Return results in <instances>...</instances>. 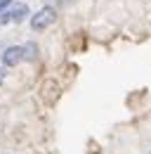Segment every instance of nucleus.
I'll list each match as a JSON object with an SVG mask.
<instances>
[{"label":"nucleus","instance_id":"f257e3e1","mask_svg":"<svg viewBox=\"0 0 151 154\" xmlns=\"http://www.w3.org/2000/svg\"><path fill=\"white\" fill-rule=\"evenodd\" d=\"M55 19H57V10L52 7V5H45V7H40L36 14L31 17V29L40 33V31L50 29V26L55 24Z\"/></svg>","mask_w":151,"mask_h":154},{"label":"nucleus","instance_id":"f03ea898","mask_svg":"<svg viewBox=\"0 0 151 154\" xmlns=\"http://www.w3.org/2000/svg\"><path fill=\"white\" fill-rule=\"evenodd\" d=\"M2 66H17L24 62V48L21 45H10V48H5L2 50Z\"/></svg>","mask_w":151,"mask_h":154},{"label":"nucleus","instance_id":"7ed1b4c3","mask_svg":"<svg viewBox=\"0 0 151 154\" xmlns=\"http://www.w3.org/2000/svg\"><path fill=\"white\" fill-rule=\"evenodd\" d=\"M28 14H31V12H28V5H17V7L10 10V19L14 21V24H21Z\"/></svg>","mask_w":151,"mask_h":154},{"label":"nucleus","instance_id":"20e7f679","mask_svg":"<svg viewBox=\"0 0 151 154\" xmlns=\"http://www.w3.org/2000/svg\"><path fill=\"white\" fill-rule=\"evenodd\" d=\"M21 48H24V59H28V62H36L38 59V45L36 43H26Z\"/></svg>","mask_w":151,"mask_h":154},{"label":"nucleus","instance_id":"39448f33","mask_svg":"<svg viewBox=\"0 0 151 154\" xmlns=\"http://www.w3.org/2000/svg\"><path fill=\"white\" fill-rule=\"evenodd\" d=\"M5 83V66H0V85Z\"/></svg>","mask_w":151,"mask_h":154},{"label":"nucleus","instance_id":"423d86ee","mask_svg":"<svg viewBox=\"0 0 151 154\" xmlns=\"http://www.w3.org/2000/svg\"><path fill=\"white\" fill-rule=\"evenodd\" d=\"M69 2H71V0H59V5H61V7H64V5H69Z\"/></svg>","mask_w":151,"mask_h":154}]
</instances>
